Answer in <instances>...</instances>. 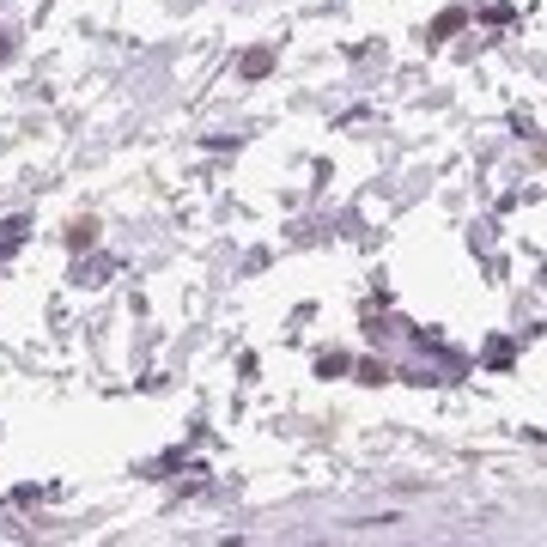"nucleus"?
Here are the masks:
<instances>
[]
</instances>
